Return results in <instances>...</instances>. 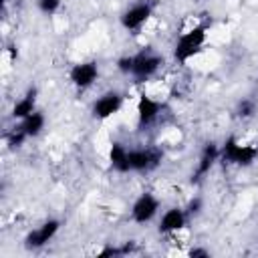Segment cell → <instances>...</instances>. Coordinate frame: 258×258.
Wrapping results in <instances>:
<instances>
[{
    "instance_id": "6da1fadb",
    "label": "cell",
    "mask_w": 258,
    "mask_h": 258,
    "mask_svg": "<svg viewBox=\"0 0 258 258\" xmlns=\"http://www.w3.org/2000/svg\"><path fill=\"white\" fill-rule=\"evenodd\" d=\"M163 67V56L153 46H143L135 54H125L117 58V69L125 77H131L135 85L153 79Z\"/></svg>"
},
{
    "instance_id": "7a4b0ae2",
    "label": "cell",
    "mask_w": 258,
    "mask_h": 258,
    "mask_svg": "<svg viewBox=\"0 0 258 258\" xmlns=\"http://www.w3.org/2000/svg\"><path fill=\"white\" fill-rule=\"evenodd\" d=\"M208 40V22L196 24L191 28H187L185 32H181L175 40L173 46V58L179 64H185L189 58L198 56L204 50V44Z\"/></svg>"
},
{
    "instance_id": "3957f363",
    "label": "cell",
    "mask_w": 258,
    "mask_h": 258,
    "mask_svg": "<svg viewBox=\"0 0 258 258\" xmlns=\"http://www.w3.org/2000/svg\"><path fill=\"white\" fill-rule=\"evenodd\" d=\"M220 159L234 167H250L258 159V145L240 143L234 135H230L220 145Z\"/></svg>"
},
{
    "instance_id": "277c9868",
    "label": "cell",
    "mask_w": 258,
    "mask_h": 258,
    "mask_svg": "<svg viewBox=\"0 0 258 258\" xmlns=\"http://www.w3.org/2000/svg\"><path fill=\"white\" fill-rule=\"evenodd\" d=\"M153 10H155V0H135L131 6H127L121 12L119 22L127 32L137 34L147 24V20L151 18Z\"/></svg>"
},
{
    "instance_id": "5b68a950",
    "label": "cell",
    "mask_w": 258,
    "mask_h": 258,
    "mask_svg": "<svg viewBox=\"0 0 258 258\" xmlns=\"http://www.w3.org/2000/svg\"><path fill=\"white\" fill-rule=\"evenodd\" d=\"M163 163V149L149 145V147H135L129 149V167L137 173H151Z\"/></svg>"
},
{
    "instance_id": "8992f818",
    "label": "cell",
    "mask_w": 258,
    "mask_h": 258,
    "mask_svg": "<svg viewBox=\"0 0 258 258\" xmlns=\"http://www.w3.org/2000/svg\"><path fill=\"white\" fill-rule=\"evenodd\" d=\"M218 159H220V145L216 141L204 143V147L200 151V157H198V163H196V167L189 175V183L200 185L206 179V175H210V171H212V167L216 165Z\"/></svg>"
},
{
    "instance_id": "52a82bcc",
    "label": "cell",
    "mask_w": 258,
    "mask_h": 258,
    "mask_svg": "<svg viewBox=\"0 0 258 258\" xmlns=\"http://www.w3.org/2000/svg\"><path fill=\"white\" fill-rule=\"evenodd\" d=\"M163 111V103L159 99H153L147 93H141L137 99V129L145 131L151 125L157 123V119L161 117Z\"/></svg>"
},
{
    "instance_id": "ba28073f",
    "label": "cell",
    "mask_w": 258,
    "mask_h": 258,
    "mask_svg": "<svg viewBox=\"0 0 258 258\" xmlns=\"http://www.w3.org/2000/svg\"><path fill=\"white\" fill-rule=\"evenodd\" d=\"M159 208H161V204H159L157 196L151 194V191H143L135 198V202L131 206V220L135 224H141V226L149 224L157 216Z\"/></svg>"
},
{
    "instance_id": "9c48e42d",
    "label": "cell",
    "mask_w": 258,
    "mask_h": 258,
    "mask_svg": "<svg viewBox=\"0 0 258 258\" xmlns=\"http://www.w3.org/2000/svg\"><path fill=\"white\" fill-rule=\"evenodd\" d=\"M60 230V220L56 218H50V220H44L40 226H36L34 230H30L26 236H24V248L26 250H40L44 248Z\"/></svg>"
},
{
    "instance_id": "30bf717a",
    "label": "cell",
    "mask_w": 258,
    "mask_h": 258,
    "mask_svg": "<svg viewBox=\"0 0 258 258\" xmlns=\"http://www.w3.org/2000/svg\"><path fill=\"white\" fill-rule=\"evenodd\" d=\"M123 95L119 91H105L101 97L95 99L93 107H91V115L97 121H107L113 115H117L123 107Z\"/></svg>"
},
{
    "instance_id": "8fae6325",
    "label": "cell",
    "mask_w": 258,
    "mask_h": 258,
    "mask_svg": "<svg viewBox=\"0 0 258 258\" xmlns=\"http://www.w3.org/2000/svg\"><path fill=\"white\" fill-rule=\"evenodd\" d=\"M99 79V64L97 60H83L71 67L69 71V81L75 89L79 91H87L89 87L95 85V81Z\"/></svg>"
},
{
    "instance_id": "7c38bea8",
    "label": "cell",
    "mask_w": 258,
    "mask_h": 258,
    "mask_svg": "<svg viewBox=\"0 0 258 258\" xmlns=\"http://www.w3.org/2000/svg\"><path fill=\"white\" fill-rule=\"evenodd\" d=\"M187 222H189V216L185 214V210L179 208V206H171V208H167V210L161 214L157 232L163 234V236H171V234L181 232V230L187 226Z\"/></svg>"
},
{
    "instance_id": "4fadbf2b",
    "label": "cell",
    "mask_w": 258,
    "mask_h": 258,
    "mask_svg": "<svg viewBox=\"0 0 258 258\" xmlns=\"http://www.w3.org/2000/svg\"><path fill=\"white\" fill-rule=\"evenodd\" d=\"M36 99H38V89L32 85V87H28L26 93L14 103V107H12V111H10V117L22 121V119L28 117L30 113H34V111H36Z\"/></svg>"
},
{
    "instance_id": "5bb4252c",
    "label": "cell",
    "mask_w": 258,
    "mask_h": 258,
    "mask_svg": "<svg viewBox=\"0 0 258 258\" xmlns=\"http://www.w3.org/2000/svg\"><path fill=\"white\" fill-rule=\"evenodd\" d=\"M109 165L117 173H129L131 171V167H129V149L123 143H119V141L111 143V147H109Z\"/></svg>"
},
{
    "instance_id": "9a60e30c",
    "label": "cell",
    "mask_w": 258,
    "mask_h": 258,
    "mask_svg": "<svg viewBox=\"0 0 258 258\" xmlns=\"http://www.w3.org/2000/svg\"><path fill=\"white\" fill-rule=\"evenodd\" d=\"M44 125H46V117H44V113H42V111H38V109H36L34 113H30L28 117H24L22 121H18V127L26 133V137H28V139L38 137V135L42 133Z\"/></svg>"
},
{
    "instance_id": "2e32d148",
    "label": "cell",
    "mask_w": 258,
    "mask_h": 258,
    "mask_svg": "<svg viewBox=\"0 0 258 258\" xmlns=\"http://www.w3.org/2000/svg\"><path fill=\"white\" fill-rule=\"evenodd\" d=\"M135 252V242L127 240L123 244H105L101 250H97V258H117V256H127Z\"/></svg>"
},
{
    "instance_id": "e0dca14e",
    "label": "cell",
    "mask_w": 258,
    "mask_h": 258,
    "mask_svg": "<svg viewBox=\"0 0 258 258\" xmlns=\"http://www.w3.org/2000/svg\"><path fill=\"white\" fill-rule=\"evenodd\" d=\"M258 111V103L252 97H242L234 107V117L238 121H250Z\"/></svg>"
},
{
    "instance_id": "ac0fdd59",
    "label": "cell",
    "mask_w": 258,
    "mask_h": 258,
    "mask_svg": "<svg viewBox=\"0 0 258 258\" xmlns=\"http://www.w3.org/2000/svg\"><path fill=\"white\" fill-rule=\"evenodd\" d=\"M26 139H28L26 133H24L18 125H14V127L6 133V145H8V149H12V151H14V149H20Z\"/></svg>"
},
{
    "instance_id": "d6986e66",
    "label": "cell",
    "mask_w": 258,
    "mask_h": 258,
    "mask_svg": "<svg viewBox=\"0 0 258 258\" xmlns=\"http://www.w3.org/2000/svg\"><path fill=\"white\" fill-rule=\"evenodd\" d=\"M185 214L189 216V220L191 218H198L200 214H202V210H204V198L202 196H194V198H189V202L185 204Z\"/></svg>"
},
{
    "instance_id": "ffe728a7",
    "label": "cell",
    "mask_w": 258,
    "mask_h": 258,
    "mask_svg": "<svg viewBox=\"0 0 258 258\" xmlns=\"http://www.w3.org/2000/svg\"><path fill=\"white\" fill-rule=\"evenodd\" d=\"M36 2V8L44 14V16H52L58 12L60 8V0H34Z\"/></svg>"
},
{
    "instance_id": "44dd1931",
    "label": "cell",
    "mask_w": 258,
    "mask_h": 258,
    "mask_svg": "<svg viewBox=\"0 0 258 258\" xmlns=\"http://www.w3.org/2000/svg\"><path fill=\"white\" fill-rule=\"evenodd\" d=\"M187 256H191V258H210L212 252L208 248H204V246H194V248L187 250Z\"/></svg>"
},
{
    "instance_id": "7402d4cb",
    "label": "cell",
    "mask_w": 258,
    "mask_h": 258,
    "mask_svg": "<svg viewBox=\"0 0 258 258\" xmlns=\"http://www.w3.org/2000/svg\"><path fill=\"white\" fill-rule=\"evenodd\" d=\"M10 4V0H0V8H2V14L6 12V6Z\"/></svg>"
}]
</instances>
